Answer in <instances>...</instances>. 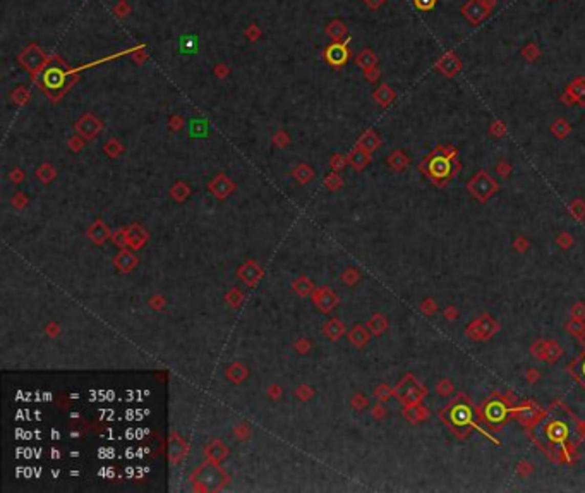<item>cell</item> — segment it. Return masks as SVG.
I'll return each mask as SVG.
<instances>
[{
	"instance_id": "obj_1",
	"label": "cell",
	"mask_w": 585,
	"mask_h": 493,
	"mask_svg": "<svg viewBox=\"0 0 585 493\" xmlns=\"http://www.w3.org/2000/svg\"><path fill=\"white\" fill-rule=\"evenodd\" d=\"M456 165L458 164L453 160V153H446V151H441V148H437L436 153L426 160L424 169L432 181L446 182L455 174Z\"/></svg>"
},
{
	"instance_id": "obj_2",
	"label": "cell",
	"mask_w": 585,
	"mask_h": 493,
	"mask_svg": "<svg viewBox=\"0 0 585 493\" xmlns=\"http://www.w3.org/2000/svg\"><path fill=\"white\" fill-rule=\"evenodd\" d=\"M498 0H467L462 6V16L469 21L472 26H479L480 23L489 17Z\"/></svg>"
},
{
	"instance_id": "obj_3",
	"label": "cell",
	"mask_w": 585,
	"mask_h": 493,
	"mask_svg": "<svg viewBox=\"0 0 585 493\" xmlns=\"http://www.w3.org/2000/svg\"><path fill=\"white\" fill-rule=\"evenodd\" d=\"M194 480L198 485L203 486L204 490H218V488L223 485L225 476L216 466H204L203 469L196 472Z\"/></svg>"
},
{
	"instance_id": "obj_4",
	"label": "cell",
	"mask_w": 585,
	"mask_h": 493,
	"mask_svg": "<svg viewBox=\"0 0 585 493\" xmlns=\"http://www.w3.org/2000/svg\"><path fill=\"white\" fill-rule=\"evenodd\" d=\"M462 66H464V64H462V58L456 55V52H453V50L443 53V55L434 62L436 71L441 72L446 77H455L456 74L462 71Z\"/></svg>"
},
{
	"instance_id": "obj_5",
	"label": "cell",
	"mask_w": 585,
	"mask_h": 493,
	"mask_svg": "<svg viewBox=\"0 0 585 493\" xmlns=\"http://www.w3.org/2000/svg\"><path fill=\"white\" fill-rule=\"evenodd\" d=\"M19 61L24 67L28 69V71H38V69H41L43 62H45V53L40 47L36 45H29L26 50H24L21 55H19Z\"/></svg>"
},
{
	"instance_id": "obj_6",
	"label": "cell",
	"mask_w": 585,
	"mask_h": 493,
	"mask_svg": "<svg viewBox=\"0 0 585 493\" xmlns=\"http://www.w3.org/2000/svg\"><path fill=\"white\" fill-rule=\"evenodd\" d=\"M326 61L335 67H342L348 61V50L343 43H333L326 48Z\"/></svg>"
},
{
	"instance_id": "obj_7",
	"label": "cell",
	"mask_w": 585,
	"mask_h": 493,
	"mask_svg": "<svg viewBox=\"0 0 585 493\" xmlns=\"http://www.w3.org/2000/svg\"><path fill=\"white\" fill-rule=\"evenodd\" d=\"M76 129L79 131V134L82 137H86V140H91L93 136L100 132L101 124H100V121L95 119V117L91 115V113H88V115H85L79 121V124L76 126Z\"/></svg>"
},
{
	"instance_id": "obj_8",
	"label": "cell",
	"mask_w": 585,
	"mask_h": 493,
	"mask_svg": "<svg viewBox=\"0 0 585 493\" xmlns=\"http://www.w3.org/2000/svg\"><path fill=\"white\" fill-rule=\"evenodd\" d=\"M450 420H451V423H453L455 426L470 425V423H472V412H470V409L465 406V404H458V406H455L453 409H451Z\"/></svg>"
},
{
	"instance_id": "obj_9",
	"label": "cell",
	"mask_w": 585,
	"mask_h": 493,
	"mask_svg": "<svg viewBox=\"0 0 585 493\" xmlns=\"http://www.w3.org/2000/svg\"><path fill=\"white\" fill-rule=\"evenodd\" d=\"M494 187H496L494 182L491 181V177L486 175L484 172H480V174L470 182V189L474 191V193H477V194H489L491 191L494 189Z\"/></svg>"
},
{
	"instance_id": "obj_10",
	"label": "cell",
	"mask_w": 585,
	"mask_h": 493,
	"mask_svg": "<svg viewBox=\"0 0 585 493\" xmlns=\"http://www.w3.org/2000/svg\"><path fill=\"white\" fill-rule=\"evenodd\" d=\"M567 93L573 98V102L585 105V77H575L567 86Z\"/></svg>"
},
{
	"instance_id": "obj_11",
	"label": "cell",
	"mask_w": 585,
	"mask_h": 493,
	"mask_svg": "<svg viewBox=\"0 0 585 493\" xmlns=\"http://www.w3.org/2000/svg\"><path fill=\"white\" fill-rule=\"evenodd\" d=\"M505 416H506V407L503 402L494 401L486 406V418H488L491 423H494V425L503 421Z\"/></svg>"
},
{
	"instance_id": "obj_12",
	"label": "cell",
	"mask_w": 585,
	"mask_h": 493,
	"mask_svg": "<svg viewBox=\"0 0 585 493\" xmlns=\"http://www.w3.org/2000/svg\"><path fill=\"white\" fill-rule=\"evenodd\" d=\"M356 64L361 69H364V71H367V69L378 66V55L371 50V48H364V50L359 52V55L356 57Z\"/></svg>"
},
{
	"instance_id": "obj_13",
	"label": "cell",
	"mask_w": 585,
	"mask_h": 493,
	"mask_svg": "<svg viewBox=\"0 0 585 493\" xmlns=\"http://www.w3.org/2000/svg\"><path fill=\"white\" fill-rule=\"evenodd\" d=\"M232 189H234V184L225 175H218L213 182H211V191H213L218 198H225V196H228Z\"/></svg>"
},
{
	"instance_id": "obj_14",
	"label": "cell",
	"mask_w": 585,
	"mask_h": 493,
	"mask_svg": "<svg viewBox=\"0 0 585 493\" xmlns=\"http://www.w3.org/2000/svg\"><path fill=\"white\" fill-rule=\"evenodd\" d=\"M326 33L335 43H340L343 38L347 36V26L342 21H333V23L328 24Z\"/></svg>"
},
{
	"instance_id": "obj_15",
	"label": "cell",
	"mask_w": 585,
	"mask_h": 493,
	"mask_svg": "<svg viewBox=\"0 0 585 493\" xmlns=\"http://www.w3.org/2000/svg\"><path fill=\"white\" fill-rule=\"evenodd\" d=\"M520 55H522V58H524L525 62L532 64V62H537L542 53H540V48H539L537 43H535V42H529L527 45H525L522 50H520Z\"/></svg>"
},
{
	"instance_id": "obj_16",
	"label": "cell",
	"mask_w": 585,
	"mask_h": 493,
	"mask_svg": "<svg viewBox=\"0 0 585 493\" xmlns=\"http://www.w3.org/2000/svg\"><path fill=\"white\" fill-rule=\"evenodd\" d=\"M548 437L551 442H565L568 438V428L561 423H553L548 428Z\"/></svg>"
},
{
	"instance_id": "obj_17",
	"label": "cell",
	"mask_w": 585,
	"mask_h": 493,
	"mask_svg": "<svg viewBox=\"0 0 585 493\" xmlns=\"http://www.w3.org/2000/svg\"><path fill=\"white\" fill-rule=\"evenodd\" d=\"M43 83H47V86L50 88H57L64 83V72H60L58 69H48L45 72V77H43Z\"/></svg>"
},
{
	"instance_id": "obj_18",
	"label": "cell",
	"mask_w": 585,
	"mask_h": 493,
	"mask_svg": "<svg viewBox=\"0 0 585 493\" xmlns=\"http://www.w3.org/2000/svg\"><path fill=\"white\" fill-rule=\"evenodd\" d=\"M374 98H376V102L381 103V105H388V103L395 98V91H393L388 85H381L374 91Z\"/></svg>"
},
{
	"instance_id": "obj_19",
	"label": "cell",
	"mask_w": 585,
	"mask_h": 493,
	"mask_svg": "<svg viewBox=\"0 0 585 493\" xmlns=\"http://www.w3.org/2000/svg\"><path fill=\"white\" fill-rule=\"evenodd\" d=\"M367 162H369V155H367V151H364L362 148H361V150L352 151L350 164L356 167V169H364V167L367 165Z\"/></svg>"
},
{
	"instance_id": "obj_20",
	"label": "cell",
	"mask_w": 585,
	"mask_h": 493,
	"mask_svg": "<svg viewBox=\"0 0 585 493\" xmlns=\"http://www.w3.org/2000/svg\"><path fill=\"white\" fill-rule=\"evenodd\" d=\"M359 145H361V148L364 151H372L378 145H380V140H378L372 132H366V134L361 137V143H359Z\"/></svg>"
},
{
	"instance_id": "obj_21",
	"label": "cell",
	"mask_w": 585,
	"mask_h": 493,
	"mask_svg": "<svg viewBox=\"0 0 585 493\" xmlns=\"http://www.w3.org/2000/svg\"><path fill=\"white\" fill-rule=\"evenodd\" d=\"M179 440H180V438L174 437V438H172V442H170V457H172V461H177V457L180 459V456L184 453V445H182V442L179 443Z\"/></svg>"
},
{
	"instance_id": "obj_22",
	"label": "cell",
	"mask_w": 585,
	"mask_h": 493,
	"mask_svg": "<svg viewBox=\"0 0 585 493\" xmlns=\"http://www.w3.org/2000/svg\"><path fill=\"white\" fill-rule=\"evenodd\" d=\"M570 131V127H568V124L567 122H565L563 119H559V121H556L553 124V132L556 136H559V137H563V136H567V132Z\"/></svg>"
},
{
	"instance_id": "obj_23",
	"label": "cell",
	"mask_w": 585,
	"mask_h": 493,
	"mask_svg": "<svg viewBox=\"0 0 585 493\" xmlns=\"http://www.w3.org/2000/svg\"><path fill=\"white\" fill-rule=\"evenodd\" d=\"M53 175H55V172H53V169L50 165H43L40 170H38V177H40V181H43V182H48V181H52L53 179Z\"/></svg>"
},
{
	"instance_id": "obj_24",
	"label": "cell",
	"mask_w": 585,
	"mask_h": 493,
	"mask_svg": "<svg viewBox=\"0 0 585 493\" xmlns=\"http://www.w3.org/2000/svg\"><path fill=\"white\" fill-rule=\"evenodd\" d=\"M436 2H437V0H414L415 7L419 9V11H424V12L432 11L434 6H436Z\"/></svg>"
},
{
	"instance_id": "obj_25",
	"label": "cell",
	"mask_w": 585,
	"mask_h": 493,
	"mask_svg": "<svg viewBox=\"0 0 585 493\" xmlns=\"http://www.w3.org/2000/svg\"><path fill=\"white\" fill-rule=\"evenodd\" d=\"M407 164V159L402 153H395L390 156V165H393L395 169H404Z\"/></svg>"
},
{
	"instance_id": "obj_26",
	"label": "cell",
	"mask_w": 585,
	"mask_h": 493,
	"mask_svg": "<svg viewBox=\"0 0 585 493\" xmlns=\"http://www.w3.org/2000/svg\"><path fill=\"white\" fill-rule=\"evenodd\" d=\"M366 77H367V81H371V83L378 81V77H380V69H378V66L367 69V71H366Z\"/></svg>"
},
{
	"instance_id": "obj_27",
	"label": "cell",
	"mask_w": 585,
	"mask_h": 493,
	"mask_svg": "<svg viewBox=\"0 0 585 493\" xmlns=\"http://www.w3.org/2000/svg\"><path fill=\"white\" fill-rule=\"evenodd\" d=\"M364 2H366V6L369 7V9H372V11H376V9H380L383 4L386 2V0H364Z\"/></svg>"
},
{
	"instance_id": "obj_28",
	"label": "cell",
	"mask_w": 585,
	"mask_h": 493,
	"mask_svg": "<svg viewBox=\"0 0 585 493\" xmlns=\"http://www.w3.org/2000/svg\"><path fill=\"white\" fill-rule=\"evenodd\" d=\"M503 126L499 124V122H496V124L493 126V132H496V134H503Z\"/></svg>"
},
{
	"instance_id": "obj_29",
	"label": "cell",
	"mask_w": 585,
	"mask_h": 493,
	"mask_svg": "<svg viewBox=\"0 0 585 493\" xmlns=\"http://www.w3.org/2000/svg\"><path fill=\"white\" fill-rule=\"evenodd\" d=\"M580 371H582V374H583V378H585V361L582 363V368H580Z\"/></svg>"
},
{
	"instance_id": "obj_30",
	"label": "cell",
	"mask_w": 585,
	"mask_h": 493,
	"mask_svg": "<svg viewBox=\"0 0 585 493\" xmlns=\"http://www.w3.org/2000/svg\"><path fill=\"white\" fill-rule=\"evenodd\" d=\"M549 2H556V0H549Z\"/></svg>"
}]
</instances>
